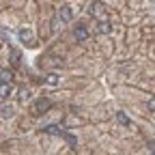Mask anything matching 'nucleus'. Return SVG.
I'll return each instance as SVG.
<instances>
[{"instance_id":"obj_14","label":"nucleus","mask_w":155,"mask_h":155,"mask_svg":"<svg viewBox=\"0 0 155 155\" xmlns=\"http://www.w3.org/2000/svg\"><path fill=\"white\" fill-rule=\"evenodd\" d=\"M65 138H67V142H69V144H75V138H73V136H69V134H65Z\"/></svg>"},{"instance_id":"obj_2","label":"nucleus","mask_w":155,"mask_h":155,"mask_svg":"<svg viewBox=\"0 0 155 155\" xmlns=\"http://www.w3.org/2000/svg\"><path fill=\"white\" fill-rule=\"evenodd\" d=\"M58 17H61L63 19V22H71V9L69 7H61V9H58Z\"/></svg>"},{"instance_id":"obj_12","label":"nucleus","mask_w":155,"mask_h":155,"mask_svg":"<svg viewBox=\"0 0 155 155\" xmlns=\"http://www.w3.org/2000/svg\"><path fill=\"white\" fill-rule=\"evenodd\" d=\"M147 108H149V110H153V112H155V97H151V99H149V101H147Z\"/></svg>"},{"instance_id":"obj_9","label":"nucleus","mask_w":155,"mask_h":155,"mask_svg":"<svg viewBox=\"0 0 155 155\" xmlns=\"http://www.w3.org/2000/svg\"><path fill=\"white\" fill-rule=\"evenodd\" d=\"M0 114H2V116H7V119H9V116L13 114V108H11V106H2V108H0Z\"/></svg>"},{"instance_id":"obj_1","label":"nucleus","mask_w":155,"mask_h":155,"mask_svg":"<svg viewBox=\"0 0 155 155\" xmlns=\"http://www.w3.org/2000/svg\"><path fill=\"white\" fill-rule=\"evenodd\" d=\"M73 35H75L78 41H86V39H88V30H86L84 26H75V28H73Z\"/></svg>"},{"instance_id":"obj_3","label":"nucleus","mask_w":155,"mask_h":155,"mask_svg":"<svg viewBox=\"0 0 155 155\" xmlns=\"http://www.w3.org/2000/svg\"><path fill=\"white\" fill-rule=\"evenodd\" d=\"M11 95V84L9 82H0V99H7Z\"/></svg>"},{"instance_id":"obj_6","label":"nucleus","mask_w":155,"mask_h":155,"mask_svg":"<svg viewBox=\"0 0 155 155\" xmlns=\"http://www.w3.org/2000/svg\"><path fill=\"white\" fill-rule=\"evenodd\" d=\"M50 106H52L50 99H39V101H37V110H48Z\"/></svg>"},{"instance_id":"obj_10","label":"nucleus","mask_w":155,"mask_h":155,"mask_svg":"<svg viewBox=\"0 0 155 155\" xmlns=\"http://www.w3.org/2000/svg\"><path fill=\"white\" fill-rule=\"evenodd\" d=\"M116 119H119L123 125H129V119H127V114H125V112H116Z\"/></svg>"},{"instance_id":"obj_7","label":"nucleus","mask_w":155,"mask_h":155,"mask_svg":"<svg viewBox=\"0 0 155 155\" xmlns=\"http://www.w3.org/2000/svg\"><path fill=\"white\" fill-rule=\"evenodd\" d=\"M11 71H7V69H2V71H0V82H9L11 84Z\"/></svg>"},{"instance_id":"obj_13","label":"nucleus","mask_w":155,"mask_h":155,"mask_svg":"<svg viewBox=\"0 0 155 155\" xmlns=\"http://www.w3.org/2000/svg\"><path fill=\"white\" fill-rule=\"evenodd\" d=\"M19 97H22V101H26L28 97H30V91H26V88H24V91H22V95H19Z\"/></svg>"},{"instance_id":"obj_5","label":"nucleus","mask_w":155,"mask_h":155,"mask_svg":"<svg viewBox=\"0 0 155 155\" xmlns=\"http://www.w3.org/2000/svg\"><path fill=\"white\" fill-rule=\"evenodd\" d=\"M17 37H19V41L26 43V41H30V30H28V28H22V30L17 32Z\"/></svg>"},{"instance_id":"obj_4","label":"nucleus","mask_w":155,"mask_h":155,"mask_svg":"<svg viewBox=\"0 0 155 155\" xmlns=\"http://www.w3.org/2000/svg\"><path fill=\"white\" fill-rule=\"evenodd\" d=\"M97 30H99L101 35H110V32H112V28H110V24H108V22H104V19H101V22H99V24H97Z\"/></svg>"},{"instance_id":"obj_8","label":"nucleus","mask_w":155,"mask_h":155,"mask_svg":"<svg viewBox=\"0 0 155 155\" xmlns=\"http://www.w3.org/2000/svg\"><path fill=\"white\" fill-rule=\"evenodd\" d=\"M101 9H104V7H101V2H93V5H91V15H99V13H101Z\"/></svg>"},{"instance_id":"obj_11","label":"nucleus","mask_w":155,"mask_h":155,"mask_svg":"<svg viewBox=\"0 0 155 155\" xmlns=\"http://www.w3.org/2000/svg\"><path fill=\"white\" fill-rule=\"evenodd\" d=\"M48 84H52V86L58 84V75H56V73H50V75H48Z\"/></svg>"}]
</instances>
